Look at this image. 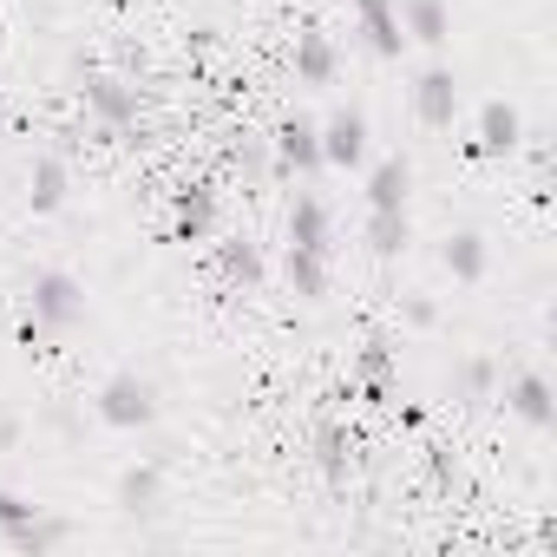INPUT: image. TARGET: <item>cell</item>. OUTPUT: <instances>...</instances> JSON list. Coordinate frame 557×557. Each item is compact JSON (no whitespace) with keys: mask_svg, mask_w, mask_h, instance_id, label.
<instances>
[{"mask_svg":"<svg viewBox=\"0 0 557 557\" xmlns=\"http://www.w3.org/2000/svg\"><path fill=\"white\" fill-rule=\"evenodd\" d=\"M66 537H73V524H66V518H47V511H34L27 524L8 531V544H14L21 557H47V550H60Z\"/></svg>","mask_w":557,"mask_h":557,"instance_id":"16","label":"cell"},{"mask_svg":"<svg viewBox=\"0 0 557 557\" xmlns=\"http://www.w3.org/2000/svg\"><path fill=\"white\" fill-rule=\"evenodd\" d=\"M40 505H27L21 492H8V485H0V531H14V524H27Z\"/></svg>","mask_w":557,"mask_h":557,"instance_id":"25","label":"cell"},{"mask_svg":"<svg viewBox=\"0 0 557 557\" xmlns=\"http://www.w3.org/2000/svg\"><path fill=\"white\" fill-rule=\"evenodd\" d=\"M394 14H400V34L420 40V47H440V40L453 34L446 0H394Z\"/></svg>","mask_w":557,"mask_h":557,"instance_id":"10","label":"cell"},{"mask_svg":"<svg viewBox=\"0 0 557 557\" xmlns=\"http://www.w3.org/2000/svg\"><path fill=\"white\" fill-rule=\"evenodd\" d=\"M433 479L440 485H459V459H446V446H433Z\"/></svg>","mask_w":557,"mask_h":557,"instance_id":"27","label":"cell"},{"mask_svg":"<svg viewBox=\"0 0 557 557\" xmlns=\"http://www.w3.org/2000/svg\"><path fill=\"white\" fill-rule=\"evenodd\" d=\"M492 374H498V368H492L485 355H472V361L453 374V394H459V400H485V394H492Z\"/></svg>","mask_w":557,"mask_h":557,"instance_id":"24","label":"cell"},{"mask_svg":"<svg viewBox=\"0 0 557 557\" xmlns=\"http://www.w3.org/2000/svg\"><path fill=\"white\" fill-rule=\"evenodd\" d=\"M355 21H361L368 47H374L381 60H394V53L407 47V34H400V14H394V0H355Z\"/></svg>","mask_w":557,"mask_h":557,"instance_id":"12","label":"cell"},{"mask_svg":"<svg viewBox=\"0 0 557 557\" xmlns=\"http://www.w3.org/2000/svg\"><path fill=\"white\" fill-rule=\"evenodd\" d=\"M0 125H8V112H0Z\"/></svg>","mask_w":557,"mask_h":557,"instance_id":"30","label":"cell"},{"mask_svg":"<svg viewBox=\"0 0 557 557\" xmlns=\"http://www.w3.org/2000/svg\"><path fill=\"white\" fill-rule=\"evenodd\" d=\"M79 92H86V112H92L106 132H125V125L138 119V86H125V79H112V73H92Z\"/></svg>","mask_w":557,"mask_h":557,"instance_id":"4","label":"cell"},{"mask_svg":"<svg viewBox=\"0 0 557 557\" xmlns=\"http://www.w3.org/2000/svg\"><path fill=\"white\" fill-rule=\"evenodd\" d=\"M269 145H275V171H289V177H296V171H302V177L322 171V125H315V119H283Z\"/></svg>","mask_w":557,"mask_h":557,"instance_id":"3","label":"cell"},{"mask_svg":"<svg viewBox=\"0 0 557 557\" xmlns=\"http://www.w3.org/2000/svg\"><path fill=\"white\" fill-rule=\"evenodd\" d=\"M322 164H342V171L368 164V119L361 112H335L322 125Z\"/></svg>","mask_w":557,"mask_h":557,"instance_id":"6","label":"cell"},{"mask_svg":"<svg viewBox=\"0 0 557 557\" xmlns=\"http://www.w3.org/2000/svg\"><path fill=\"white\" fill-rule=\"evenodd\" d=\"M86 315V289L73 283L66 269H40L27 289V335H60Z\"/></svg>","mask_w":557,"mask_h":557,"instance_id":"1","label":"cell"},{"mask_svg":"<svg viewBox=\"0 0 557 557\" xmlns=\"http://www.w3.org/2000/svg\"><path fill=\"white\" fill-rule=\"evenodd\" d=\"M216 275H223V283H236V289H256L262 283V249L249 236H223L216 243Z\"/></svg>","mask_w":557,"mask_h":557,"instance_id":"14","label":"cell"},{"mask_svg":"<svg viewBox=\"0 0 557 557\" xmlns=\"http://www.w3.org/2000/svg\"><path fill=\"white\" fill-rule=\"evenodd\" d=\"M289 243H302V249H329V203H322L315 190H302V197L289 203Z\"/></svg>","mask_w":557,"mask_h":557,"instance_id":"18","label":"cell"},{"mask_svg":"<svg viewBox=\"0 0 557 557\" xmlns=\"http://www.w3.org/2000/svg\"><path fill=\"white\" fill-rule=\"evenodd\" d=\"M355 387H361L368 400H387V387H394V348H387V342H368V348H361Z\"/></svg>","mask_w":557,"mask_h":557,"instance_id":"21","label":"cell"},{"mask_svg":"<svg viewBox=\"0 0 557 557\" xmlns=\"http://www.w3.org/2000/svg\"><path fill=\"white\" fill-rule=\"evenodd\" d=\"M518 145H524V119H518V106L485 99V112H479V138H472V158H511Z\"/></svg>","mask_w":557,"mask_h":557,"instance_id":"5","label":"cell"},{"mask_svg":"<svg viewBox=\"0 0 557 557\" xmlns=\"http://www.w3.org/2000/svg\"><path fill=\"white\" fill-rule=\"evenodd\" d=\"M171 223H177L184 243H203V236L216 230V190H210V184H184V190L171 197Z\"/></svg>","mask_w":557,"mask_h":557,"instance_id":"8","label":"cell"},{"mask_svg":"<svg viewBox=\"0 0 557 557\" xmlns=\"http://www.w3.org/2000/svg\"><path fill=\"white\" fill-rule=\"evenodd\" d=\"M66 190H73V177H66V158H34V171H27V203L34 210H60L66 203Z\"/></svg>","mask_w":557,"mask_h":557,"instance_id":"15","label":"cell"},{"mask_svg":"<svg viewBox=\"0 0 557 557\" xmlns=\"http://www.w3.org/2000/svg\"><path fill=\"white\" fill-rule=\"evenodd\" d=\"M440 256H446V269H453V283H479V275H485V236H479V230H453Z\"/></svg>","mask_w":557,"mask_h":557,"instance_id":"20","label":"cell"},{"mask_svg":"<svg viewBox=\"0 0 557 557\" xmlns=\"http://www.w3.org/2000/svg\"><path fill=\"white\" fill-rule=\"evenodd\" d=\"M283 283H289L302 302H322V296H329V249L289 243V256H283Z\"/></svg>","mask_w":557,"mask_h":557,"instance_id":"9","label":"cell"},{"mask_svg":"<svg viewBox=\"0 0 557 557\" xmlns=\"http://www.w3.org/2000/svg\"><path fill=\"white\" fill-rule=\"evenodd\" d=\"M505 407H511L518 420H531V426H557V394H550L544 374H518V381L505 387Z\"/></svg>","mask_w":557,"mask_h":557,"instance_id":"11","label":"cell"},{"mask_svg":"<svg viewBox=\"0 0 557 557\" xmlns=\"http://www.w3.org/2000/svg\"><path fill=\"white\" fill-rule=\"evenodd\" d=\"M335 66H342V60H335V40H329V34H296V79H302V86H329Z\"/></svg>","mask_w":557,"mask_h":557,"instance_id":"17","label":"cell"},{"mask_svg":"<svg viewBox=\"0 0 557 557\" xmlns=\"http://www.w3.org/2000/svg\"><path fill=\"white\" fill-rule=\"evenodd\" d=\"M407 243H413L407 210H368V249H374V256H400Z\"/></svg>","mask_w":557,"mask_h":557,"instance_id":"22","label":"cell"},{"mask_svg":"<svg viewBox=\"0 0 557 557\" xmlns=\"http://www.w3.org/2000/svg\"><path fill=\"white\" fill-rule=\"evenodd\" d=\"M158 492H164V472L145 459V466H125L119 472V505L132 511V518H145V511H158Z\"/></svg>","mask_w":557,"mask_h":557,"instance_id":"19","label":"cell"},{"mask_svg":"<svg viewBox=\"0 0 557 557\" xmlns=\"http://www.w3.org/2000/svg\"><path fill=\"white\" fill-rule=\"evenodd\" d=\"M230 164L256 177V171H262V138H243V145H230Z\"/></svg>","mask_w":557,"mask_h":557,"instance_id":"26","label":"cell"},{"mask_svg":"<svg viewBox=\"0 0 557 557\" xmlns=\"http://www.w3.org/2000/svg\"><path fill=\"white\" fill-rule=\"evenodd\" d=\"M0 47H8V8H0Z\"/></svg>","mask_w":557,"mask_h":557,"instance_id":"29","label":"cell"},{"mask_svg":"<svg viewBox=\"0 0 557 557\" xmlns=\"http://www.w3.org/2000/svg\"><path fill=\"white\" fill-rule=\"evenodd\" d=\"M407 190H413V164L407 158H381L368 171V210H407Z\"/></svg>","mask_w":557,"mask_h":557,"instance_id":"13","label":"cell"},{"mask_svg":"<svg viewBox=\"0 0 557 557\" xmlns=\"http://www.w3.org/2000/svg\"><path fill=\"white\" fill-rule=\"evenodd\" d=\"M413 112H420V125L446 132V125H453V112H459V79H453L446 66H426V73H420V86H413Z\"/></svg>","mask_w":557,"mask_h":557,"instance_id":"7","label":"cell"},{"mask_svg":"<svg viewBox=\"0 0 557 557\" xmlns=\"http://www.w3.org/2000/svg\"><path fill=\"white\" fill-rule=\"evenodd\" d=\"M315 459H322V472L342 485V479H348V466H355V433H342V426H322V433H315Z\"/></svg>","mask_w":557,"mask_h":557,"instance_id":"23","label":"cell"},{"mask_svg":"<svg viewBox=\"0 0 557 557\" xmlns=\"http://www.w3.org/2000/svg\"><path fill=\"white\" fill-rule=\"evenodd\" d=\"M99 420L106 426H151L158 420V394H151V381L145 374H112L106 387H99Z\"/></svg>","mask_w":557,"mask_h":557,"instance_id":"2","label":"cell"},{"mask_svg":"<svg viewBox=\"0 0 557 557\" xmlns=\"http://www.w3.org/2000/svg\"><path fill=\"white\" fill-rule=\"evenodd\" d=\"M407 322H413V329H426V322H433V302H426V296H413V302H407Z\"/></svg>","mask_w":557,"mask_h":557,"instance_id":"28","label":"cell"}]
</instances>
